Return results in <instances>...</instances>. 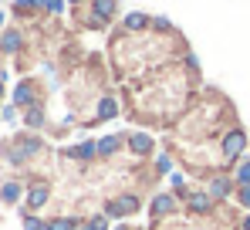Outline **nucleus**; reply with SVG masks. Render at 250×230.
<instances>
[{
  "instance_id": "1",
  "label": "nucleus",
  "mask_w": 250,
  "mask_h": 230,
  "mask_svg": "<svg viewBox=\"0 0 250 230\" xmlns=\"http://www.w3.org/2000/svg\"><path fill=\"white\" fill-rule=\"evenodd\" d=\"M244 153H247V132H244L240 125L227 129V132L220 136V159L230 166V162H237Z\"/></svg>"
},
{
  "instance_id": "2",
  "label": "nucleus",
  "mask_w": 250,
  "mask_h": 230,
  "mask_svg": "<svg viewBox=\"0 0 250 230\" xmlns=\"http://www.w3.org/2000/svg\"><path fill=\"white\" fill-rule=\"evenodd\" d=\"M139 210H142V196L139 193H119L115 200L105 203V217L108 220H122L128 213H139Z\"/></svg>"
},
{
  "instance_id": "3",
  "label": "nucleus",
  "mask_w": 250,
  "mask_h": 230,
  "mask_svg": "<svg viewBox=\"0 0 250 230\" xmlns=\"http://www.w3.org/2000/svg\"><path fill=\"white\" fill-rule=\"evenodd\" d=\"M213 196H209L207 190H189V196H186V210L189 213H196V217H207V213H213Z\"/></svg>"
},
{
  "instance_id": "4",
  "label": "nucleus",
  "mask_w": 250,
  "mask_h": 230,
  "mask_svg": "<svg viewBox=\"0 0 250 230\" xmlns=\"http://www.w3.org/2000/svg\"><path fill=\"white\" fill-rule=\"evenodd\" d=\"M179 210V196L176 193H156L152 196V217L163 220V217H172Z\"/></svg>"
},
{
  "instance_id": "5",
  "label": "nucleus",
  "mask_w": 250,
  "mask_h": 230,
  "mask_svg": "<svg viewBox=\"0 0 250 230\" xmlns=\"http://www.w3.org/2000/svg\"><path fill=\"white\" fill-rule=\"evenodd\" d=\"M125 146L132 149V156H152V149H156V139L149 136V132H132V136H125Z\"/></svg>"
},
{
  "instance_id": "6",
  "label": "nucleus",
  "mask_w": 250,
  "mask_h": 230,
  "mask_svg": "<svg viewBox=\"0 0 250 230\" xmlns=\"http://www.w3.org/2000/svg\"><path fill=\"white\" fill-rule=\"evenodd\" d=\"M207 193L213 196V200H227L230 193H237V183H233V176H227V173H220V176H213L209 180V186H207Z\"/></svg>"
},
{
  "instance_id": "7",
  "label": "nucleus",
  "mask_w": 250,
  "mask_h": 230,
  "mask_svg": "<svg viewBox=\"0 0 250 230\" xmlns=\"http://www.w3.org/2000/svg\"><path fill=\"white\" fill-rule=\"evenodd\" d=\"M64 156H68V159H82V162H88V159L98 156V139H82L78 146H68Z\"/></svg>"
},
{
  "instance_id": "8",
  "label": "nucleus",
  "mask_w": 250,
  "mask_h": 230,
  "mask_svg": "<svg viewBox=\"0 0 250 230\" xmlns=\"http://www.w3.org/2000/svg\"><path fill=\"white\" fill-rule=\"evenodd\" d=\"M122 27L128 31V34H142V31L152 27V17L142 14V10H132V14H125V17H122Z\"/></svg>"
},
{
  "instance_id": "9",
  "label": "nucleus",
  "mask_w": 250,
  "mask_h": 230,
  "mask_svg": "<svg viewBox=\"0 0 250 230\" xmlns=\"http://www.w3.org/2000/svg\"><path fill=\"white\" fill-rule=\"evenodd\" d=\"M91 17L112 24V21L119 17V0H91Z\"/></svg>"
},
{
  "instance_id": "10",
  "label": "nucleus",
  "mask_w": 250,
  "mask_h": 230,
  "mask_svg": "<svg viewBox=\"0 0 250 230\" xmlns=\"http://www.w3.org/2000/svg\"><path fill=\"white\" fill-rule=\"evenodd\" d=\"M125 146V136H102L98 139V159H112Z\"/></svg>"
},
{
  "instance_id": "11",
  "label": "nucleus",
  "mask_w": 250,
  "mask_h": 230,
  "mask_svg": "<svg viewBox=\"0 0 250 230\" xmlns=\"http://www.w3.org/2000/svg\"><path fill=\"white\" fill-rule=\"evenodd\" d=\"M47 200H51V186H47V183H34V186L27 190V203H31V210H41Z\"/></svg>"
},
{
  "instance_id": "12",
  "label": "nucleus",
  "mask_w": 250,
  "mask_h": 230,
  "mask_svg": "<svg viewBox=\"0 0 250 230\" xmlns=\"http://www.w3.org/2000/svg\"><path fill=\"white\" fill-rule=\"evenodd\" d=\"M34 102H38V92H34L31 81H24V85L14 88V105H34Z\"/></svg>"
},
{
  "instance_id": "13",
  "label": "nucleus",
  "mask_w": 250,
  "mask_h": 230,
  "mask_svg": "<svg viewBox=\"0 0 250 230\" xmlns=\"http://www.w3.org/2000/svg\"><path fill=\"white\" fill-rule=\"evenodd\" d=\"M119 115V102H115V95H105L102 102H98V122H108V118H115Z\"/></svg>"
},
{
  "instance_id": "14",
  "label": "nucleus",
  "mask_w": 250,
  "mask_h": 230,
  "mask_svg": "<svg viewBox=\"0 0 250 230\" xmlns=\"http://www.w3.org/2000/svg\"><path fill=\"white\" fill-rule=\"evenodd\" d=\"M47 230H82L78 217H58V220H47Z\"/></svg>"
},
{
  "instance_id": "15",
  "label": "nucleus",
  "mask_w": 250,
  "mask_h": 230,
  "mask_svg": "<svg viewBox=\"0 0 250 230\" xmlns=\"http://www.w3.org/2000/svg\"><path fill=\"white\" fill-rule=\"evenodd\" d=\"M0 47H3L7 54H14V51L21 47V31H3V38H0Z\"/></svg>"
},
{
  "instance_id": "16",
  "label": "nucleus",
  "mask_w": 250,
  "mask_h": 230,
  "mask_svg": "<svg viewBox=\"0 0 250 230\" xmlns=\"http://www.w3.org/2000/svg\"><path fill=\"white\" fill-rule=\"evenodd\" d=\"M0 200L3 203H17L21 200V183H3L0 186Z\"/></svg>"
},
{
  "instance_id": "17",
  "label": "nucleus",
  "mask_w": 250,
  "mask_h": 230,
  "mask_svg": "<svg viewBox=\"0 0 250 230\" xmlns=\"http://www.w3.org/2000/svg\"><path fill=\"white\" fill-rule=\"evenodd\" d=\"M233 183H237V186H250V159H244V162L233 169Z\"/></svg>"
},
{
  "instance_id": "18",
  "label": "nucleus",
  "mask_w": 250,
  "mask_h": 230,
  "mask_svg": "<svg viewBox=\"0 0 250 230\" xmlns=\"http://www.w3.org/2000/svg\"><path fill=\"white\" fill-rule=\"evenodd\" d=\"M24 122H27L31 129H41V125H44V109H41V105H31L27 115H24Z\"/></svg>"
},
{
  "instance_id": "19",
  "label": "nucleus",
  "mask_w": 250,
  "mask_h": 230,
  "mask_svg": "<svg viewBox=\"0 0 250 230\" xmlns=\"http://www.w3.org/2000/svg\"><path fill=\"white\" fill-rule=\"evenodd\" d=\"M82 230H108V217L105 213H95V217H88L82 224Z\"/></svg>"
},
{
  "instance_id": "20",
  "label": "nucleus",
  "mask_w": 250,
  "mask_h": 230,
  "mask_svg": "<svg viewBox=\"0 0 250 230\" xmlns=\"http://www.w3.org/2000/svg\"><path fill=\"white\" fill-rule=\"evenodd\" d=\"M156 173H159V176L172 173V156H169V153H159V156H156Z\"/></svg>"
},
{
  "instance_id": "21",
  "label": "nucleus",
  "mask_w": 250,
  "mask_h": 230,
  "mask_svg": "<svg viewBox=\"0 0 250 230\" xmlns=\"http://www.w3.org/2000/svg\"><path fill=\"white\" fill-rule=\"evenodd\" d=\"M152 31H159V34H172V21H169V17H152Z\"/></svg>"
},
{
  "instance_id": "22",
  "label": "nucleus",
  "mask_w": 250,
  "mask_h": 230,
  "mask_svg": "<svg viewBox=\"0 0 250 230\" xmlns=\"http://www.w3.org/2000/svg\"><path fill=\"white\" fill-rule=\"evenodd\" d=\"M237 200H240V207L250 213V186H237Z\"/></svg>"
},
{
  "instance_id": "23",
  "label": "nucleus",
  "mask_w": 250,
  "mask_h": 230,
  "mask_svg": "<svg viewBox=\"0 0 250 230\" xmlns=\"http://www.w3.org/2000/svg\"><path fill=\"white\" fill-rule=\"evenodd\" d=\"M24 230H47V224L38 220V217H27V220H24Z\"/></svg>"
},
{
  "instance_id": "24",
  "label": "nucleus",
  "mask_w": 250,
  "mask_h": 230,
  "mask_svg": "<svg viewBox=\"0 0 250 230\" xmlns=\"http://www.w3.org/2000/svg\"><path fill=\"white\" fill-rule=\"evenodd\" d=\"M44 10H51V14H61V10H64V0H44Z\"/></svg>"
},
{
  "instance_id": "25",
  "label": "nucleus",
  "mask_w": 250,
  "mask_h": 230,
  "mask_svg": "<svg viewBox=\"0 0 250 230\" xmlns=\"http://www.w3.org/2000/svg\"><path fill=\"white\" fill-rule=\"evenodd\" d=\"M17 7H44V0H17Z\"/></svg>"
},
{
  "instance_id": "26",
  "label": "nucleus",
  "mask_w": 250,
  "mask_h": 230,
  "mask_svg": "<svg viewBox=\"0 0 250 230\" xmlns=\"http://www.w3.org/2000/svg\"><path fill=\"white\" fill-rule=\"evenodd\" d=\"M240 230H250V213L244 217V220H240Z\"/></svg>"
},
{
  "instance_id": "27",
  "label": "nucleus",
  "mask_w": 250,
  "mask_h": 230,
  "mask_svg": "<svg viewBox=\"0 0 250 230\" xmlns=\"http://www.w3.org/2000/svg\"><path fill=\"white\" fill-rule=\"evenodd\" d=\"M0 98H3V81H0Z\"/></svg>"
},
{
  "instance_id": "28",
  "label": "nucleus",
  "mask_w": 250,
  "mask_h": 230,
  "mask_svg": "<svg viewBox=\"0 0 250 230\" xmlns=\"http://www.w3.org/2000/svg\"><path fill=\"white\" fill-rule=\"evenodd\" d=\"M71 3H82V0H71Z\"/></svg>"
}]
</instances>
